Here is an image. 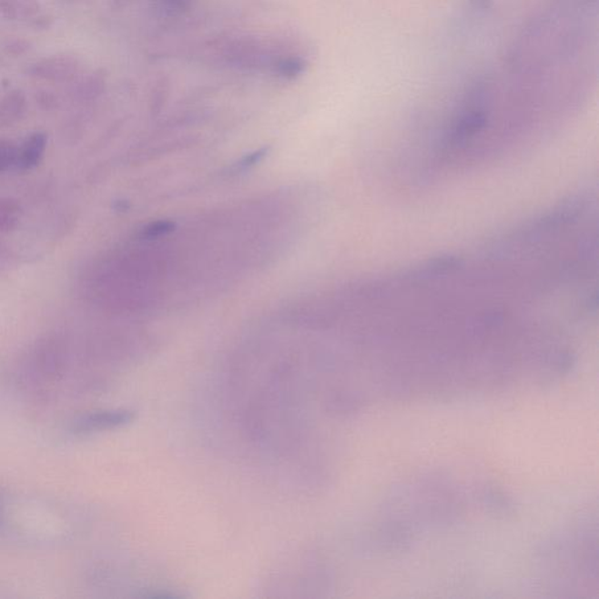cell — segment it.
Here are the masks:
<instances>
[{
    "instance_id": "6da1fadb",
    "label": "cell",
    "mask_w": 599,
    "mask_h": 599,
    "mask_svg": "<svg viewBox=\"0 0 599 599\" xmlns=\"http://www.w3.org/2000/svg\"><path fill=\"white\" fill-rule=\"evenodd\" d=\"M79 73V60L67 55L43 57L27 68V74L33 79L48 84H68L76 80Z\"/></svg>"
},
{
    "instance_id": "7a4b0ae2",
    "label": "cell",
    "mask_w": 599,
    "mask_h": 599,
    "mask_svg": "<svg viewBox=\"0 0 599 599\" xmlns=\"http://www.w3.org/2000/svg\"><path fill=\"white\" fill-rule=\"evenodd\" d=\"M131 413L126 410H102L81 414L72 421L71 432L74 436H89L102 431L120 428L131 421Z\"/></svg>"
},
{
    "instance_id": "3957f363",
    "label": "cell",
    "mask_w": 599,
    "mask_h": 599,
    "mask_svg": "<svg viewBox=\"0 0 599 599\" xmlns=\"http://www.w3.org/2000/svg\"><path fill=\"white\" fill-rule=\"evenodd\" d=\"M0 15L12 22L27 23L36 27L47 26L48 22L36 0H0Z\"/></svg>"
},
{
    "instance_id": "277c9868",
    "label": "cell",
    "mask_w": 599,
    "mask_h": 599,
    "mask_svg": "<svg viewBox=\"0 0 599 599\" xmlns=\"http://www.w3.org/2000/svg\"><path fill=\"white\" fill-rule=\"evenodd\" d=\"M47 137L44 133H33L16 149L15 167L20 171L35 169L46 153Z\"/></svg>"
},
{
    "instance_id": "5b68a950",
    "label": "cell",
    "mask_w": 599,
    "mask_h": 599,
    "mask_svg": "<svg viewBox=\"0 0 599 599\" xmlns=\"http://www.w3.org/2000/svg\"><path fill=\"white\" fill-rule=\"evenodd\" d=\"M27 97L23 90L14 89L0 98V128L15 126L26 114Z\"/></svg>"
},
{
    "instance_id": "8992f818",
    "label": "cell",
    "mask_w": 599,
    "mask_h": 599,
    "mask_svg": "<svg viewBox=\"0 0 599 599\" xmlns=\"http://www.w3.org/2000/svg\"><path fill=\"white\" fill-rule=\"evenodd\" d=\"M102 87H104V79L96 73L89 74V76L77 79L71 89V96L74 100L77 101L93 100L100 96Z\"/></svg>"
},
{
    "instance_id": "52a82bcc",
    "label": "cell",
    "mask_w": 599,
    "mask_h": 599,
    "mask_svg": "<svg viewBox=\"0 0 599 599\" xmlns=\"http://www.w3.org/2000/svg\"><path fill=\"white\" fill-rule=\"evenodd\" d=\"M23 208L18 200L0 198V232H10L18 227Z\"/></svg>"
},
{
    "instance_id": "ba28073f",
    "label": "cell",
    "mask_w": 599,
    "mask_h": 599,
    "mask_svg": "<svg viewBox=\"0 0 599 599\" xmlns=\"http://www.w3.org/2000/svg\"><path fill=\"white\" fill-rule=\"evenodd\" d=\"M16 149L14 142L0 139V174L15 167Z\"/></svg>"
},
{
    "instance_id": "9c48e42d",
    "label": "cell",
    "mask_w": 599,
    "mask_h": 599,
    "mask_svg": "<svg viewBox=\"0 0 599 599\" xmlns=\"http://www.w3.org/2000/svg\"><path fill=\"white\" fill-rule=\"evenodd\" d=\"M36 101L41 106V108L51 110L56 108L59 105V98L56 96L55 93L51 92H41L36 96Z\"/></svg>"
},
{
    "instance_id": "30bf717a",
    "label": "cell",
    "mask_w": 599,
    "mask_h": 599,
    "mask_svg": "<svg viewBox=\"0 0 599 599\" xmlns=\"http://www.w3.org/2000/svg\"><path fill=\"white\" fill-rule=\"evenodd\" d=\"M7 506L8 503L2 493H0V533H3L5 531L6 527L8 526L7 524V519H8V512H7Z\"/></svg>"
},
{
    "instance_id": "8fae6325",
    "label": "cell",
    "mask_w": 599,
    "mask_h": 599,
    "mask_svg": "<svg viewBox=\"0 0 599 599\" xmlns=\"http://www.w3.org/2000/svg\"><path fill=\"white\" fill-rule=\"evenodd\" d=\"M168 2H178V0H168Z\"/></svg>"
}]
</instances>
